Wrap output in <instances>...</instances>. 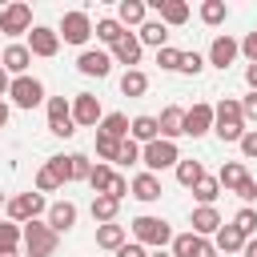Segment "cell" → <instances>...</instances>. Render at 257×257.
<instances>
[{"instance_id": "1", "label": "cell", "mask_w": 257, "mask_h": 257, "mask_svg": "<svg viewBox=\"0 0 257 257\" xmlns=\"http://www.w3.org/2000/svg\"><path fill=\"white\" fill-rule=\"evenodd\" d=\"M213 133L225 141V145H237L249 128H245V116H241V100L237 96H225L221 104H213Z\"/></svg>"}, {"instance_id": "2", "label": "cell", "mask_w": 257, "mask_h": 257, "mask_svg": "<svg viewBox=\"0 0 257 257\" xmlns=\"http://www.w3.org/2000/svg\"><path fill=\"white\" fill-rule=\"evenodd\" d=\"M177 161H181V149H177V141H165V137H157V141H149V145H141V165H145V173H165V169H177Z\"/></svg>"}, {"instance_id": "3", "label": "cell", "mask_w": 257, "mask_h": 257, "mask_svg": "<svg viewBox=\"0 0 257 257\" xmlns=\"http://www.w3.org/2000/svg\"><path fill=\"white\" fill-rule=\"evenodd\" d=\"M128 229H133V241L145 245V249H165V245L173 241V229H169L165 217H149V213H145V217H137Z\"/></svg>"}, {"instance_id": "4", "label": "cell", "mask_w": 257, "mask_h": 257, "mask_svg": "<svg viewBox=\"0 0 257 257\" xmlns=\"http://www.w3.org/2000/svg\"><path fill=\"white\" fill-rule=\"evenodd\" d=\"M20 241H24V253H28V257H52L56 245H60V237L48 229V221H28V225H20Z\"/></svg>"}, {"instance_id": "5", "label": "cell", "mask_w": 257, "mask_h": 257, "mask_svg": "<svg viewBox=\"0 0 257 257\" xmlns=\"http://www.w3.org/2000/svg\"><path fill=\"white\" fill-rule=\"evenodd\" d=\"M4 213H8V221L12 225H28V221H40V213H48V201H44V193H16V197H8V205H4Z\"/></svg>"}, {"instance_id": "6", "label": "cell", "mask_w": 257, "mask_h": 257, "mask_svg": "<svg viewBox=\"0 0 257 257\" xmlns=\"http://www.w3.org/2000/svg\"><path fill=\"white\" fill-rule=\"evenodd\" d=\"M56 36H60L64 44H88V36H92V20H88V12H80V8L64 12Z\"/></svg>"}, {"instance_id": "7", "label": "cell", "mask_w": 257, "mask_h": 257, "mask_svg": "<svg viewBox=\"0 0 257 257\" xmlns=\"http://www.w3.org/2000/svg\"><path fill=\"white\" fill-rule=\"evenodd\" d=\"M68 185V157H48L36 169V193H56Z\"/></svg>"}, {"instance_id": "8", "label": "cell", "mask_w": 257, "mask_h": 257, "mask_svg": "<svg viewBox=\"0 0 257 257\" xmlns=\"http://www.w3.org/2000/svg\"><path fill=\"white\" fill-rule=\"evenodd\" d=\"M8 96H12V104H16V108H36V104L44 100V84H40L36 76H12Z\"/></svg>"}, {"instance_id": "9", "label": "cell", "mask_w": 257, "mask_h": 257, "mask_svg": "<svg viewBox=\"0 0 257 257\" xmlns=\"http://www.w3.org/2000/svg\"><path fill=\"white\" fill-rule=\"evenodd\" d=\"M100 120H104L100 100H96L92 92H76V96H72V124H76V128H96Z\"/></svg>"}, {"instance_id": "10", "label": "cell", "mask_w": 257, "mask_h": 257, "mask_svg": "<svg viewBox=\"0 0 257 257\" xmlns=\"http://www.w3.org/2000/svg\"><path fill=\"white\" fill-rule=\"evenodd\" d=\"M48 133L52 137H72L76 133V124H72V100L48 96Z\"/></svg>"}, {"instance_id": "11", "label": "cell", "mask_w": 257, "mask_h": 257, "mask_svg": "<svg viewBox=\"0 0 257 257\" xmlns=\"http://www.w3.org/2000/svg\"><path fill=\"white\" fill-rule=\"evenodd\" d=\"M0 32L4 36H20V32H32V8L12 0L8 8H0Z\"/></svg>"}, {"instance_id": "12", "label": "cell", "mask_w": 257, "mask_h": 257, "mask_svg": "<svg viewBox=\"0 0 257 257\" xmlns=\"http://www.w3.org/2000/svg\"><path fill=\"white\" fill-rule=\"evenodd\" d=\"M28 52L32 56H56L60 52V36H56V28H48V24H32V32H28Z\"/></svg>"}, {"instance_id": "13", "label": "cell", "mask_w": 257, "mask_h": 257, "mask_svg": "<svg viewBox=\"0 0 257 257\" xmlns=\"http://www.w3.org/2000/svg\"><path fill=\"white\" fill-rule=\"evenodd\" d=\"M76 68H80L84 76H96V80H104V76L112 72V56H108V52H100V48H84V52L76 56Z\"/></svg>"}, {"instance_id": "14", "label": "cell", "mask_w": 257, "mask_h": 257, "mask_svg": "<svg viewBox=\"0 0 257 257\" xmlns=\"http://www.w3.org/2000/svg\"><path fill=\"white\" fill-rule=\"evenodd\" d=\"M213 133V104L197 100L193 108H185V137H205Z\"/></svg>"}, {"instance_id": "15", "label": "cell", "mask_w": 257, "mask_h": 257, "mask_svg": "<svg viewBox=\"0 0 257 257\" xmlns=\"http://www.w3.org/2000/svg\"><path fill=\"white\" fill-rule=\"evenodd\" d=\"M28 64H32V52H28V44H8L4 48V56H0V68L8 72V76H28Z\"/></svg>"}, {"instance_id": "16", "label": "cell", "mask_w": 257, "mask_h": 257, "mask_svg": "<svg viewBox=\"0 0 257 257\" xmlns=\"http://www.w3.org/2000/svg\"><path fill=\"white\" fill-rule=\"evenodd\" d=\"M189 225H193L189 233H197V237H213L225 221H221V213H217L213 205H197V209L189 213Z\"/></svg>"}, {"instance_id": "17", "label": "cell", "mask_w": 257, "mask_h": 257, "mask_svg": "<svg viewBox=\"0 0 257 257\" xmlns=\"http://www.w3.org/2000/svg\"><path fill=\"white\" fill-rule=\"evenodd\" d=\"M116 64H124V72L133 68V64H141V40H137V32H124L116 44H112V52H108Z\"/></svg>"}, {"instance_id": "18", "label": "cell", "mask_w": 257, "mask_h": 257, "mask_svg": "<svg viewBox=\"0 0 257 257\" xmlns=\"http://www.w3.org/2000/svg\"><path fill=\"white\" fill-rule=\"evenodd\" d=\"M237 52H241V44L225 32V36H217V40L209 44V64H213V68H229V64L237 60Z\"/></svg>"}, {"instance_id": "19", "label": "cell", "mask_w": 257, "mask_h": 257, "mask_svg": "<svg viewBox=\"0 0 257 257\" xmlns=\"http://www.w3.org/2000/svg\"><path fill=\"white\" fill-rule=\"evenodd\" d=\"M153 8L161 12L157 20H161L165 28H181V24L189 20V4H185V0H153Z\"/></svg>"}, {"instance_id": "20", "label": "cell", "mask_w": 257, "mask_h": 257, "mask_svg": "<svg viewBox=\"0 0 257 257\" xmlns=\"http://www.w3.org/2000/svg\"><path fill=\"white\" fill-rule=\"evenodd\" d=\"M157 128H161V137H165V141L185 137V108H181V104H169V108L157 116Z\"/></svg>"}, {"instance_id": "21", "label": "cell", "mask_w": 257, "mask_h": 257, "mask_svg": "<svg viewBox=\"0 0 257 257\" xmlns=\"http://www.w3.org/2000/svg\"><path fill=\"white\" fill-rule=\"evenodd\" d=\"M76 225V205L72 201H56V205H48V229L60 237V233H68Z\"/></svg>"}, {"instance_id": "22", "label": "cell", "mask_w": 257, "mask_h": 257, "mask_svg": "<svg viewBox=\"0 0 257 257\" xmlns=\"http://www.w3.org/2000/svg\"><path fill=\"white\" fill-rule=\"evenodd\" d=\"M128 193L137 197V201H161V177H153V173H137L133 181H128Z\"/></svg>"}, {"instance_id": "23", "label": "cell", "mask_w": 257, "mask_h": 257, "mask_svg": "<svg viewBox=\"0 0 257 257\" xmlns=\"http://www.w3.org/2000/svg\"><path fill=\"white\" fill-rule=\"evenodd\" d=\"M145 20H149V4H145V0H120V4H116V24H120V28H128V24L141 28Z\"/></svg>"}, {"instance_id": "24", "label": "cell", "mask_w": 257, "mask_h": 257, "mask_svg": "<svg viewBox=\"0 0 257 257\" xmlns=\"http://www.w3.org/2000/svg\"><path fill=\"white\" fill-rule=\"evenodd\" d=\"M157 137H161V128H157V116L141 112V116H133V120H128V141H137V145H149V141H157Z\"/></svg>"}, {"instance_id": "25", "label": "cell", "mask_w": 257, "mask_h": 257, "mask_svg": "<svg viewBox=\"0 0 257 257\" xmlns=\"http://www.w3.org/2000/svg\"><path fill=\"white\" fill-rule=\"evenodd\" d=\"M124 241H128V229H124V225H116V221L96 225V245H100V249H112V253H116Z\"/></svg>"}, {"instance_id": "26", "label": "cell", "mask_w": 257, "mask_h": 257, "mask_svg": "<svg viewBox=\"0 0 257 257\" xmlns=\"http://www.w3.org/2000/svg\"><path fill=\"white\" fill-rule=\"evenodd\" d=\"M213 249H217V253H241V249H245V237H241V229H233V225H221V229L213 233Z\"/></svg>"}, {"instance_id": "27", "label": "cell", "mask_w": 257, "mask_h": 257, "mask_svg": "<svg viewBox=\"0 0 257 257\" xmlns=\"http://www.w3.org/2000/svg\"><path fill=\"white\" fill-rule=\"evenodd\" d=\"M137 40H141V48H145V44L165 48V44H169V28H165L161 20H145V24H141V32H137Z\"/></svg>"}, {"instance_id": "28", "label": "cell", "mask_w": 257, "mask_h": 257, "mask_svg": "<svg viewBox=\"0 0 257 257\" xmlns=\"http://www.w3.org/2000/svg\"><path fill=\"white\" fill-rule=\"evenodd\" d=\"M245 177H249V173H245V165H241V161H225V165H221V173H217V185H221L225 193H233Z\"/></svg>"}, {"instance_id": "29", "label": "cell", "mask_w": 257, "mask_h": 257, "mask_svg": "<svg viewBox=\"0 0 257 257\" xmlns=\"http://www.w3.org/2000/svg\"><path fill=\"white\" fill-rule=\"evenodd\" d=\"M92 32H96V40H100V44H108V48H112V44L124 36V28L116 24V16H100V20L92 24Z\"/></svg>"}, {"instance_id": "30", "label": "cell", "mask_w": 257, "mask_h": 257, "mask_svg": "<svg viewBox=\"0 0 257 257\" xmlns=\"http://www.w3.org/2000/svg\"><path fill=\"white\" fill-rule=\"evenodd\" d=\"M96 133H104V137H112V141H124V137H128V116H124V112H108V116L96 124Z\"/></svg>"}, {"instance_id": "31", "label": "cell", "mask_w": 257, "mask_h": 257, "mask_svg": "<svg viewBox=\"0 0 257 257\" xmlns=\"http://www.w3.org/2000/svg\"><path fill=\"white\" fill-rule=\"evenodd\" d=\"M120 92H124V96H145V92H149V76H145L141 68H128V72L120 76Z\"/></svg>"}, {"instance_id": "32", "label": "cell", "mask_w": 257, "mask_h": 257, "mask_svg": "<svg viewBox=\"0 0 257 257\" xmlns=\"http://www.w3.org/2000/svg\"><path fill=\"white\" fill-rule=\"evenodd\" d=\"M201 177H205V165H201V161H193V157H189V161H185V157L177 161V181H181L185 189H193Z\"/></svg>"}, {"instance_id": "33", "label": "cell", "mask_w": 257, "mask_h": 257, "mask_svg": "<svg viewBox=\"0 0 257 257\" xmlns=\"http://www.w3.org/2000/svg\"><path fill=\"white\" fill-rule=\"evenodd\" d=\"M116 213H120V201H112V197H92V221H100V225H108V221H116Z\"/></svg>"}, {"instance_id": "34", "label": "cell", "mask_w": 257, "mask_h": 257, "mask_svg": "<svg viewBox=\"0 0 257 257\" xmlns=\"http://www.w3.org/2000/svg\"><path fill=\"white\" fill-rule=\"evenodd\" d=\"M112 177H116V169L112 165H92V173H88V185H92V193L100 197V193H108V185H112Z\"/></svg>"}, {"instance_id": "35", "label": "cell", "mask_w": 257, "mask_h": 257, "mask_svg": "<svg viewBox=\"0 0 257 257\" xmlns=\"http://www.w3.org/2000/svg\"><path fill=\"white\" fill-rule=\"evenodd\" d=\"M233 229H241V237L249 241V237H257V209L253 205H245V209H237V217L229 221Z\"/></svg>"}, {"instance_id": "36", "label": "cell", "mask_w": 257, "mask_h": 257, "mask_svg": "<svg viewBox=\"0 0 257 257\" xmlns=\"http://www.w3.org/2000/svg\"><path fill=\"white\" fill-rule=\"evenodd\" d=\"M225 16H229V8H225V0H205V4H201V20H205L209 28H217V24H225Z\"/></svg>"}, {"instance_id": "37", "label": "cell", "mask_w": 257, "mask_h": 257, "mask_svg": "<svg viewBox=\"0 0 257 257\" xmlns=\"http://www.w3.org/2000/svg\"><path fill=\"white\" fill-rule=\"evenodd\" d=\"M193 197H197L201 205H213V201L221 197V185H217V177H201V181L193 185Z\"/></svg>"}, {"instance_id": "38", "label": "cell", "mask_w": 257, "mask_h": 257, "mask_svg": "<svg viewBox=\"0 0 257 257\" xmlns=\"http://www.w3.org/2000/svg\"><path fill=\"white\" fill-rule=\"evenodd\" d=\"M16 245H20V225H12L8 217L0 221V257L4 253H16Z\"/></svg>"}, {"instance_id": "39", "label": "cell", "mask_w": 257, "mask_h": 257, "mask_svg": "<svg viewBox=\"0 0 257 257\" xmlns=\"http://www.w3.org/2000/svg\"><path fill=\"white\" fill-rule=\"evenodd\" d=\"M92 173V161L84 153H68V181H88Z\"/></svg>"}, {"instance_id": "40", "label": "cell", "mask_w": 257, "mask_h": 257, "mask_svg": "<svg viewBox=\"0 0 257 257\" xmlns=\"http://www.w3.org/2000/svg\"><path fill=\"white\" fill-rule=\"evenodd\" d=\"M116 149H120V141L96 133V157H100V165H116Z\"/></svg>"}, {"instance_id": "41", "label": "cell", "mask_w": 257, "mask_h": 257, "mask_svg": "<svg viewBox=\"0 0 257 257\" xmlns=\"http://www.w3.org/2000/svg\"><path fill=\"white\" fill-rule=\"evenodd\" d=\"M205 68V56L201 52H181V64H177V72H185V76H197Z\"/></svg>"}, {"instance_id": "42", "label": "cell", "mask_w": 257, "mask_h": 257, "mask_svg": "<svg viewBox=\"0 0 257 257\" xmlns=\"http://www.w3.org/2000/svg\"><path fill=\"white\" fill-rule=\"evenodd\" d=\"M137 161H141V145L124 137V141H120V149H116V165H137Z\"/></svg>"}, {"instance_id": "43", "label": "cell", "mask_w": 257, "mask_h": 257, "mask_svg": "<svg viewBox=\"0 0 257 257\" xmlns=\"http://www.w3.org/2000/svg\"><path fill=\"white\" fill-rule=\"evenodd\" d=\"M157 64H161V68H169V72H177V64H181V48H173V44L157 48Z\"/></svg>"}, {"instance_id": "44", "label": "cell", "mask_w": 257, "mask_h": 257, "mask_svg": "<svg viewBox=\"0 0 257 257\" xmlns=\"http://www.w3.org/2000/svg\"><path fill=\"white\" fill-rule=\"evenodd\" d=\"M237 145H241V157H245V161H257V128H249Z\"/></svg>"}, {"instance_id": "45", "label": "cell", "mask_w": 257, "mask_h": 257, "mask_svg": "<svg viewBox=\"0 0 257 257\" xmlns=\"http://www.w3.org/2000/svg\"><path fill=\"white\" fill-rule=\"evenodd\" d=\"M104 197H112V201H124V197H128V177H120V173H116V177H112V185H108V193H104Z\"/></svg>"}, {"instance_id": "46", "label": "cell", "mask_w": 257, "mask_h": 257, "mask_svg": "<svg viewBox=\"0 0 257 257\" xmlns=\"http://www.w3.org/2000/svg\"><path fill=\"white\" fill-rule=\"evenodd\" d=\"M237 44H241V52L249 56V64H257V28L245 32V40H237Z\"/></svg>"}, {"instance_id": "47", "label": "cell", "mask_w": 257, "mask_h": 257, "mask_svg": "<svg viewBox=\"0 0 257 257\" xmlns=\"http://www.w3.org/2000/svg\"><path fill=\"white\" fill-rule=\"evenodd\" d=\"M233 193H237V197H241V201H245V205H249V201H253V197H257V181H253V177H245V181H241V185H237V189H233Z\"/></svg>"}, {"instance_id": "48", "label": "cell", "mask_w": 257, "mask_h": 257, "mask_svg": "<svg viewBox=\"0 0 257 257\" xmlns=\"http://www.w3.org/2000/svg\"><path fill=\"white\" fill-rule=\"evenodd\" d=\"M241 116H245V120H257V92L241 96Z\"/></svg>"}, {"instance_id": "49", "label": "cell", "mask_w": 257, "mask_h": 257, "mask_svg": "<svg viewBox=\"0 0 257 257\" xmlns=\"http://www.w3.org/2000/svg\"><path fill=\"white\" fill-rule=\"evenodd\" d=\"M116 257H149V249H145V245H137V241H124V245L116 249Z\"/></svg>"}, {"instance_id": "50", "label": "cell", "mask_w": 257, "mask_h": 257, "mask_svg": "<svg viewBox=\"0 0 257 257\" xmlns=\"http://www.w3.org/2000/svg\"><path fill=\"white\" fill-rule=\"evenodd\" d=\"M193 257H217L213 241H209V237H197V249H193Z\"/></svg>"}, {"instance_id": "51", "label": "cell", "mask_w": 257, "mask_h": 257, "mask_svg": "<svg viewBox=\"0 0 257 257\" xmlns=\"http://www.w3.org/2000/svg\"><path fill=\"white\" fill-rule=\"evenodd\" d=\"M245 80H249V88L257 92V64H249V68H245Z\"/></svg>"}, {"instance_id": "52", "label": "cell", "mask_w": 257, "mask_h": 257, "mask_svg": "<svg viewBox=\"0 0 257 257\" xmlns=\"http://www.w3.org/2000/svg\"><path fill=\"white\" fill-rule=\"evenodd\" d=\"M8 84H12V76H8V72H4V68H0V100H4V96H8Z\"/></svg>"}, {"instance_id": "53", "label": "cell", "mask_w": 257, "mask_h": 257, "mask_svg": "<svg viewBox=\"0 0 257 257\" xmlns=\"http://www.w3.org/2000/svg\"><path fill=\"white\" fill-rule=\"evenodd\" d=\"M241 257H257V237H249V241H245V249H241Z\"/></svg>"}, {"instance_id": "54", "label": "cell", "mask_w": 257, "mask_h": 257, "mask_svg": "<svg viewBox=\"0 0 257 257\" xmlns=\"http://www.w3.org/2000/svg\"><path fill=\"white\" fill-rule=\"evenodd\" d=\"M4 124H8V104L0 100V128H4Z\"/></svg>"}, {"instance_id": "55", "label": "cell", "mask_w": 257, "mask_h": 257, "mask_svg": "<svg viewBox=\"0 0 257 257\" xmlns=\"http://www.w3.org/2000/svg\"><path fill=\"white\" fill-rule=\"evenodd\" d=\"M149 257H173L169 249H149Z\"/></svg>"}, {"instance_id": "56", "label": "cell", "mask_w": 257, "mask_h": 257, "mask_svg": "<svg viewBox=\"0 0 257 257\" xmlns=\"http://www.w3.org/2000/svg\"><path fill=\"white\" fill-rule=\"evenodd\" d=\"M4 205H8V197H4V193H0V209H4Z\"/></svg>"}, {"instance_id": "57", "label": "cell", "mask_w": 257, "mask_h": 257, "mask_svg": "<svg viewBox=\"0 0 257 257\" xmlns=\"http://www.w3.org/2000/svg\"><path fill=\"white\" fill-rule=\"evenodd\" d=\"M4 257H16V253H4Z\"/></svg>"}]
</instances>
